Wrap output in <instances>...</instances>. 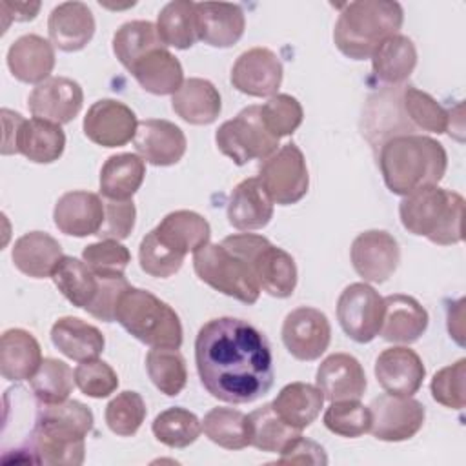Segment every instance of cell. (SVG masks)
Returning <instances> with one entry per match:
<instances>
[{
  "label": "cell",
  "instance_id": "obj_47",
  "mask_svg": "<svg viewBox=\"0 0 466 466\" xmlns=\"http://www.w3.org/2000/svg\"><path fill=\"white\" fill-rule=\"evenodd\" d=\"M324 426L335 435L355 439L370 431L371 413L359 399L335 400L324 411Z\"/></svg>",
  "mask_w": 466,
  "mask_h": 466
},
{
  "label": "cell",
  "instance_id": "obj_54",
  "mask_svg": "<svg viewBox=\"0 0 466 466\" xmlns=\"http://www.w3.org/2000/svg\"><path fill=\"white\" fill-rule=\"evenodd\" d=\"M104 222L98 229L100 240L111 238V240H124L129 237V233L135 228L137 209L133 200H109L104 198Z\"/></svg>",
  "mask_w": 466,
  "mask_h": 466
},
{
  "label": "cell",
  "instance_id": "obj_11",
  "mask_svg": "<svg viewBox=\"0 0 466 466\" xmlns=\"http://www.w3.org/2000/svg\"><path fill=\"white\" fill-rule=\"evenodd\" d=\"M368 408L371 413V435L386 442L411 439L419 433L426 419L422 402L411 397L384 393L375 397Z\"/></svg>",
  "mask_w": 466,
  "mask_h": 466
},
{
  "label": "cell",
  "instance_id": "obj_19",
  "mask_svg": "<svg viewBox=\"0 0 466 466\" xmlns=\"http://www.w3.org/2000/svg\"><path fill=\"white\" fill-rule=\"evenodd\" d=\"M133 142L146 162L160 167L177 164L187 147L184 131L164 118L140 120Z\"/></svg>",
  "mask_w": 466,
  "mask_h": 466
},
{
  "label": "cell",
  "instance_id": "obj_5",
  "mask_svg": "<svg viewBox=\"0 0 466 466\" xmlns=\"http://www.w3.org/2000/svg\"><path fill=\"white\" fill-rule=\"evenodd\" d=\"M399 217L411 235L451 246L462 240L464 198L457 191L428 186L402 198Z\"/></svg>",
  "mask_w": 466,
  "mask_h": 466
},
{
  "label": "cell",
  "instance_id": "obj_2",
  "mask_svg": "<svg viewBox=\"0 0 466 466\" xmlns=\"http://www.w3.org/2000/svg\"><path fill=\"white\" fill-rule=\"evenodd\" d=\"M377 151L386 187L400 197H408L428 186H437L448 167L444 146L419 133L393 137Z\"/></svg>",
  "mask_w": 466,
  "mask_h": 466
},
{
  "label": "cell",
  "instance_id": "obj_58",
  "mask_svg": "<svg viewBox=\"0 0 466 466\" xmlns=\"http://www.w3.org/2000/svg\"><path fill=\"white\" fill-rule=\"evenodd\" d=\"M2 16L16 22L33 20L40 11V2H0ZM9 24V22H7Z\"/></svg>",
  "mask_w": 466,
  "mask_h": 466
},
{
  "label": "cell",
  "instance_id": "obj_30",
  "mask_svg": "<svg viewBox=\"0 0 466 466\" xmlns=\"http://www.w3.org/2000/svg\"><path fill=\"white\" fill-rule=\"evenodd\" d=\"M173 111L193 126L213 124L222 109L218 89L206 78H187L171 96Z\"/></svg>",
  "mask_w": 466,
  "mask_h": 466
},
{
  "label": "cell",
  "instance_id": "obj_41",
  "mask_svg": "<svg viewBox=\"0 0 466 466\" xmlns=\"http://www.w3.org/2000/svg\"><path fill=\"white\" fill-rule=\"evenodd\" d=\"M249 420V446L260 451L280 453L289 441L300 435V430L286 424L271 404H262L248 415Z\"/></svg>",
  "mask_w": 466,
  "mask_h": 466
},
{
  "label": "cell",
  "instance_id": "obj_14",
  "mask_svg": "<svg viewBox=\"0 0 466 466\" xmlns=\"http://www.w3.org/2000/svg\"><path fill=\"white\" fill-rule=\"evenodd\" d=\"M353 269L368 282L382 284L400 262L399 242L384 229H368L359 233L350 249Z\"/></svg>",
  "mask_w": 466,
  "mask_h": 466
},
{
  "label": "cell",
  "instance_id": "obj_55",
  "mask_svg": "<svg viewBox=\"0 0 466 466\" xmlns=\"http://www.w3.org/2000/svg\"><path fill=\"white\" fill-rule=\"evenodd\" d=\"M98 295L86 311L102 322H113L116 302L120 295L129 288V282L124 275H98Z\"/></svg>",
  "mask_w": 466,
  "mask_h": 466
},
{
  "label": "cell",
  "instance_id": "obj_10",
  "mask_svg": "<svg viewBox=\"0 0 466 466\" xmlns=\"http://www.w3.org/2000/svg\"><path fill=\"white\" fill-rule=\"evenodd\" d=\"M384 297L366 282H353L337 300V319L342 331L355 342H371L382 326Z\"/></svg>",
  "mask_w": 466,
  "mask_h": 466
},
{
  "label": "cell",
  "instance_id": "obj_38",
  "mask_svg": "<svg viewBox=\"0 0 466 466\" xmlns=\"http://www.w3.org/2000/svg\"><path fill=\"white\" fill-rule=\"evenodd\" d=\"M58 291L76 308L87 309L98 295L100 279L84 262L75 257H62L51 275Z\"/></svg>",
  "mask_w": 466,
  "mask_h": 466
},
{
  "label": "cell",
  "instance_id": "obj_9",
  "mask_svg": "<svg viewBox=\"0 0 466 466\" xmlns=\"http://www.w3.org/2000/svg\"><path fill=\"white\" fill-rule=\"evenodd\" d=\"M273 204L291 206L302 200L309 187L304 153L293 142L284 144L262 160L257 177Z\"/></svg>",
  "mask_w": 466,
  "mask_h": 466
},
{
  "label": "cell",
  "instance_id": "obj_29",
  "mask_svg": "<svg viewBox=\"0 0 466 466\" xmlns=\"http://www.w3.org/2000/svg\"><path fill=\"white\" fill-rule=\"evenodd\" d=\"M11 257L20 273L31 279H46L53 275L64 253L60 242L49 233L29 231L15 242Z\"/></svg>",
  "mask_w": 466,
  "mask_h": 466
},
{
  "label": "cell",
  "instance_id": "obj_12",
  "mask_svg": "<svg viewBox=\"0 0 466 466\" xmlns=\"http://www.w3.org/2000/svg\"><path fill=\"white\" fill-rule=\"evenodd\" d=\"M329 340V320L317 308H295L282 322V342L297 360H317L328 350Z\"/></svg>",
  "mask_w": 466,
  "mask_h": 466
},
{
  "label": "cell",
  "instance_id": "obj_56",
  "mask_svg": "<svg viewBox=\"0 0 466 466\" xmlns=\"http://www.w3.org/2000/svg\"><path fill=\"white\" fill-rule=\"evenodd\" d=\"M277 462L279 464H328V457L320 444L299 435L286 444Z\"/></svg>",
  "mask_w": 466,
  "mask_h": 466
},
{
  "label": "cell",
  "instance_id": "obj_51",
  "mask_svg": "<svg viewBox=\"0 0 466 466\" xmlns=\"http://www.w3.org/2000/svg\"><path fill=\"white\" fill-rule=\"evenodd\" d=\"M82 260L96 275H124L126 268L131 262V253L118 240L106 238L87 244L82 251Z\"/></svg>",
  "mask_w": 466,
  "mask_h": 466
},
{
  "label": "cell",
  "instance_id": "obj_39",
  "mask_svg": "<svg viewBox=\"0 0 466 466\" xmlns=\"http://www.w3.org/2000/svg\"><path fill=\"white\" fill-rule=\"evenodd\" d=\"M155 25L164 46L189 49L198 40L195 2L173 0L166 4L160 9Z\"/></svg>",
  "mask_w": 466,
  "mask_h": 466
},
{
  "label": "cell",
  "instance_id": "obj_33",
  "mask_svg": "<svg viewBox=\"0 0 466 466\" xmlns=\"http://www.w3.org/2000/svg\"><path fill=\"white\" fill-rule=\"evenodd\" d=\"M129 73L142 89L153 95H175L184 82V71L178 58L166 47L146 53Z\"/></svg>",
  "mask_w": 466,
  "mask_h": 466
},
{
  "label": "cell",
  "instance_id": "obj_26",
  "mask_svg": "<svg viewBox=\"0 0 466 466\" xmlns=\"http://www.w3.org/2000/svg\"><path fill=\"white\" fill-rule=\"evenodd\" d=\"M260 289L277 299H288L297 288V264L282 248L266 240L249 260Z\"/></svg>",
  "mask_w": 466,
  "mask_h": 466
},
{
  "label": "cell",
  "instance_id": "obj_45",
  "mask_svg": "<svg viewBox=\"0 0 466 466\" xmlns=\"http://www.w3.org/2000/svg\"><path fill=\"white\" fill-rule=\"evenodd\" d=\"M29 384L42 404H58L67 400L73 391L75 371L64 360L47 357L29 379Z\"/></svg>",
  "mask_w": 466,
  "mask_h": 466
},
{
  "label": "cell",
  "instance_id": "obj_18",
  "mask_svg": "<svg viewBox=\"0 0 466 466\" xmlns=\"http://www.w3.org/2000/svg\"><path fill=\"white\" fill-rule=\"evenodd\" d=\"M375 377L386 393L411 397L420 390L426 368L413 350L406 346H391L379 353L375 360Z\"/></svg>",
  "mask_w": 466,
  "mask_h": 466
},
{
  "label": "cell",
  "instance_id": "obj_15",
  "mask_svg": "<svg viewBox=\"0 0 466 466\" xmlns=\"http://www.w3.org/2000/svg\"><path fill=\"white\" fill-rule=\"evenodd\" d=\"M84 135L102 147H120L137 135L138 120L135 111L120 100H96L84 116Z\"/></svg>",
  "mask_w": 466,
  "mask_h": 466
},
{
  "label": "cell",
  "instance_id": "obj_27",
  "mask_svg": "<svg viewBox=\"0 0 466 466\" xmlns=\"http://www.w3.org/2000/svg\"><path fill=\"white\" fill-rule=\"evenodd\" d=\"M273 217V200L257 177L244 178L235 186L228 202V220L240 231L268 226Z\"/></svg>",
  "mask_w": 466,
  "mask_h": 466
},
{
  "label": "cell",
  "instance_id": "obj_4",
  "mask_svg": "<svg viewBox=\"0 0 466 466\" xmlns=\"http://www.w3.org/2000/svg\"><path fill=\"white\" fill-rule=\"evenodd\" d=\"M404 11L393 0H359L340 7L333 42L351 60L371 58L382 40L399 33Z\"/></svg>",
  "mask_w": 466,
  "mask_h": 466
},
{
  "label": "cell",
  "instance_id": "obj_6",
  "mask_svg": "<svg viewBox=\"0 0 466 466\" xmlns=\"http://www.w3.org/2000/svg\"><path fill=\"white\" fill-rule=\"evenodd\" d=\"M115 320L151 348L178 350L182 346V324L177 311L147 289L129 286L116 302Z\"/></svg>",
  "mask_w": 466,
  "mask_h": 466
},
{
  "label": "cell",
  "instance_id": "obj_13",
  "mask_svg": "<svg viewBox=\"0 0 466 466\" xmlns=\"http://www.w3.org/2000/svg\"><path fill=\"white\" fill-rule=\"evenodd\" d=\"M415 133L417 129L402 107V86H388L368 98L362 113V135L375 149L393 137Z\"/></svg>",
  "mask_w": 466,
  "mask_h": 466
},
{
  "label": "cell",
  "instance_id": "obj_28",
  "mask_svg": "<svg viewBox=\"0 0 466 466\" xmlns=\"http://www.w3.org/2000/svg\"><path fill=\"white\" fill-rule=\"evenodd\" d=\"M153 231L162 244L184 257L209 244L211 237L209 222L189 209L167 213Z\"/></svg>",
  "mask_w": 466,
  "mask_h": 466
},
{
  "label": "cell",
  "instance_id": "obj_17",
  "mask_svg": "<svg viewBox=\"0 0 466 466\" xmlns=\"http://www.w3.org/2000/svg\"><path fill=\"white\" fill-rule=\"evenodd\" d=\"M84 91L80 84L67 76H49L27 98V107L35 118L49 120L58 126L71 122L82 109Z\"/></svg>",
  "mask_w": 466,
  "mask_h": 466
},
{
  "label": "cell",
  "instance_id": "obj_8",
  "mask_svg": "<svg viewBox=\"0 0 466 466\" xmlns=\"http://www.w3.org/2000/svg\"><path fill=\"white\" fill-rule=\"evenodd\" d=\"M279 140L266 127L260 106L244 107L235 118L226 120L215 133L220 153L229 157L237 166L251 160H266L279 149Z\"/></svg>",
  "mask_w": 466,
  "mask_h": 466
},
{
  "label": "cell",
  "instance_id": "obj_48",
  "mask_svg": "<svg viewBox=\"0 0 466 466\" xmlns=\"http://www.w3.org/2000/svg\"><path fill=\"white\" fill-rule=\"evenodd\" d=\"M146 413V402L140 393L126 390L107 402L104 417L107 428L113 433L120 437H131L142 426Z\"/></svg>",
  "mask_w": 466,
  "mask_h": 466
},
{
  "label": "cell",
  "instance_id": "obj_59",
  "mask_svg": "<svg viewBox=\"0 0 466 466\" xmlns=\"http://www.w3.org/2000/svg\"><path fill=\"white\" fill-rule=\"evenodd\" d=\"M462 306H464V300L461 299L459 300V308H457V317L453 315L451 308H448V331L450 335L462 346L464 340H462V333H464V328H462Z\"/></svg>",
  "mask_w": 466,
  "mask_h": 466
},
{
  "label": "cell",
  "instance_id": "obj_36",
  "mask_svg": "<svg viewBox=\"0 0 466 466\" xmlns=\"http://www.w3.org/2000/svg\"><path fill=\"white\" fill-rule=\"evenodd\" d=\"M277 415L295 430L308 428L324 406V393L308 382L286 384L271 402Z\"/></svg>",
  "mask_w": 466,
  "mask_h": 466
},
{
  "label": "cell",
  "instance_id": "obj_21",
  "mask_svg": "<svg viewBox=\"0 0 466 466\" xmlns=\"http://www.w3.org/2000/svg\"><path fill=\"white\" fill-rule=\"evenodd\" d=\"M104 198L91 191L64 193L53 211L55 226L71 237L96 235L104 222Z\"/></svg>",
  "mask_w": 466,
  "mask_h": 466
},
{
  "label": "cell",
  "instance_id": "obj_22",
  "mask_svg": "<svg viewBox=\"0 0 466 466\" xmlns=\"http://www.w3.org/2000/svg\"><path fill=\"white\" fill-rule=\"evenodd\" d=\"M315 380L329 402L360 399L368 386L362 364L350 353L326 357L317 370Z\"/></svg>",
  "mask_w": 466,
  "mask_h": 466
},
{
  "label": "cell",
  "instance_id": "obj_46",
  "mask_svg": "<svg viewBox=\"0 0 466 466\" xmlns=\"http://www.w3.org/2000/svg\"><path fill=\"white\" fill-rule=\"evenodd\" d=\"M402 107L417 131L437 135L448 131V111L430 93L415 86H402Z\"/></svg>",
  "mask_w": 466,
  "mask_h": 466
},
{
  "label": "cell",
  "instance_id": "obj_52",
  "mask_svg": "<svg viewBox=\"0 0 466 466\" xmlns=\"http://www.w3.org/2000/svg\"><path fill=\"white\" fill-rule=\"evenodd\" d=\"M464 377H466V359H459L455 364H450L439 370L433 375L431 386H430L433 400L450 410H462L466 404Z\"/></svg>",
  "mask_w": 466,
  "mask_h": 466
},
{
  "label": "cell",
  "instance_id": "obj_24",
  "mask_svg": "<svg viewBox=\"0 0 466 466\" xmlns=\"http://www.w3.org/2000/svg\"><path fill=\"white\" fill-rule=\"evenodd\" d=\"M428 320V311L417 299L393 293L384 297V317L379 335L388 342L411 344L422 337Z\"/></svg>",
  "mask_w": 466,
  "mask_h": 466
},
{
  "label": "cell",
  "instance_id": "obj_16",
  "mask_svg": "<svg viewBox=\"0 0 466 466\" xmlns=\"http://www.w3.org/2000/svg\"><path fill=\"white\" fill-rule=\"evenodd\" d=\"M282 64L268 47L244 51L231 67V84L237 91L249 96H273L282 84Z\"/></svg>",
  "mask_w": 466,
  "mask_h": 466
},
{
  "label": "cell",
  "instance_id": "obj_32",
  "mask_svg": "<svg viewBox=\"0 0 466 466\" xmlns=\"http://www.w3.org/2000/svg\"><path fill=\"white\" fill-rule=\"evenodd\" d=\"M51 340L60 353L76 362L98 359L106 346L102 331L78 317L58 319L51 328Z\"/></svg>",
  "mask_w": 466,
  "mask_h": 466
},
{
  "label": "cell",
  "instance_id": "obj_1",
  "mask_svg": "<svg viewBox=\"0 0 466 466\" xmlns=\"http://www.w3.org/2000/svg\"><path fill=\"white\" fill-rule=\"evenodd\" d=\"M195 364L206 391L224 402H253L273 386L269 342L242 319L208 320L195 339Z\"/></svg>",
  "mask_w": 466,
  "mask_h": 466
},
{
  "label": "cell",
  "instance_id": "obj_43",
  "mask_svg": "<svg viewBox=\"0 0 466 466\" xmlns=\"http://www.w3.org/2000/svg\"><path fill=\"white\" fill-rule=\"evenodd\" d=\"M146 370L157 390L167 397H177L187 382L186 360L178 350H149L146 355Z\"/></svg>",
  "mask_w": 466,
  "mask_h": 466
},
{
  "label": "cell",
  "instance_id": "obj_37",
  "mask_svg": "<svg viewBox=\"0 0 466 466\" xmlns=\"http://www.w3.org/2000/svg\"><path fill=\"white\" fill-rule=\"evenodd\" d=\"M146 177V162L135 153L109 157L100 169V193L109 200H131Z\"/></svg>",
  "mask_w": 466,
  "mask_h": 466
},
{
  "label": "cell",
  "instance_id": "obj_35",
  "mask_svg": "<svg viewBox=\"0 0 466 466\" xmlns=\"http://www.w3.org/2000/svg\"><path fill=\"white\" fill-rule=\"evenodd\" d=\"M66 147V135L55 122L31 118L24 120L16 138V153L35 164H51L58 160Z\"/></svg>",
  "mask_w": 466,
  "mask_h": 466
},
{
  "label": "cell",
  "instance_id": "obj_31",
  "mask_svg": "<svg viewBox=\"0 0 466 466\" xmlns=\"http://www.w3.org/2000/svg\"><path fill=\"white\" fill-rule=\"evenodd\" d=\"M38 340L25 329L11 328L0 339V371L2 377L18 382L29 380L42 364Z\"/></svg>",
  "mask_w": 466,
  "mask_h": 466
},
{
  "label": "cell",
  "instance_id": "obj_42",
  "mask_svg": "<svg viewBox=\"0 0 466 466\" xmlns=\"http://www.w3.org/2000/svg\"><path fill=\"white\" fill-rule=\"evenodd\" d=\"M202 430L206 437L226 450L249 446L248 415L233 408H213L204 415Z\"/></svg>",
  "mask_w": 466,
  "mask_h": 466
},
{
  "label": "cell",
  "instance_id": "obj_57",
  "mask_svg": "<svg viewBox=\"0 0 466 466\" xmlns=\"http://www.w3.org/2000/svg\"><path fill=\"white\" fill-rule=\"evenodd\" d=\"M25 118L20 113H15L11 109H2V124H4V142H2V155H13L16 153V138L20 126Z\"/></svg>",
  "mask_w": 466,
  "mask_h": 466
},
{
  "label": "cell",
  "instance_id": "obj_7",
  "mask_svg": "<svg viewBox=\"0 0 466 466\" xmlns=\"http://www.w3.org/2000/svg\"><path fill=\"white\" fill-rule=\"evenodd\" d=\"M193 269L202 282L228 297L244 304H255L258 300L260 286L251 266L222 244H206L195 251Z\"/></svg>",
  "mask_w": 466,
  "mask_h": 466
},
{
  "label": "cell",
  "instance_id": "obj_50",
  "mask_svg": "<svg viewBox=\"0 0 466 466\" xmlns=\"http://www.w3.org/2000/svg\"><path fill=\"white\" fill-rule=\"evenodd\" d=\"M184 255L169 249L166 244L158 240L155 231H149L138 248V260L142 271L157 279H167L175 275L184 262Z\"/></svg>",
  "mask_w": 466,
  "mask_h": 466
},
{
  "label": "cell",
  "instance_id": "obj_34",
  "mask_svg": "<svg viewBox=\"0 0 466 466\" xmlns=\"http://www.w3.org/2000/svg\"><path fill=\"white\" fill-rule=\"evenodd\" d=\"M417 66V49L411 38L395 33L382 40L371 55L375 76L390 86H400Z\"/></svg>",
  "mask_w": 466,
  "mask_h": 466
},
{
  "label": "cell",
  "instance_id": "obj_3",
  "mask_svg": "<svg viewBox=\"0 0 466 466\" xmlns=\"http://www.w3.org/2000/svg\"><path fill=\"white\" fill-rule=\"evenodd\" d=\"M93 430L91 410L78 400L44 404L29 437L33 462L80 466L86 457V437Z\"/></svg>",
  "mask_w": 466,
  "mask_h": 466
},
{
  "label": "cell",
  "instance_id": "obj_44",
  "mask_svg": "<svg viewBox=\"0 0 466 466\" xmlns=\"http://www.w3.org/2000/svg\"><path fill=\"white\" fill-rule=\"evenodd\" d=\"M151 430L158 442L169 448H186L198 439L202 431V422L193 411L173 406L155 417Z\"/></svg>",
  "mask_w": 466,
  "mask_h": 466
},
{
  "label": "cell",
  "instance_id": "obj_20",
  "mask_svg": "<svg viewBox=\"0 0 466 466\" xmlns=\"http://www.w3.org/2000/svg\"><path fill=\"white\" fill-rule=\"evenodd\" d=\"M195 13L198 40L211 47H231L244 35L246 18L237 4L198 2L195 4Z\"/></svg>",
  "mask_w": 466,
  "mask_h": 466
},
{
  "label": "cell",
  "instance_id": "obj_49",
  "mask_svg": "<svg viewBox=\"0 0 466 466\" xmlns=\"http://www.w3.org/2000/svg\"><path fill=\"white\" fill-rule=\"evenodd\" d=\"M260 115L269 133L277 138L295 133L304 118L300 102L286 93H277L269 96L268 102L260 106Z\"/></svg>",
  "mask_w": 466,
  "mask_h": 466
},
{
  "label": "cell",
  "instance_id": "obj_25",
  "mask_svg": "<svg viewBox=\"0 0 466 466\" xmlns=\"http://www.w3.org/2000/svg\"><path fill=\"white\" fill-rule=\"evenodd\" d=\"M11 75L25 84H42L55 67V49L40 35H22L7 49Z\"/></svg>",
  "mask_w": 466,
  "mask_h": 466
},
{
  "label": "cell",
  "instance_id": "obj_23",
  "mask_svg": "<svg viewBox=\"0 0 466 466\" xmlns=\"http://www.w3.org/2000/svg\"><path fill=\"white\" fill-rule=\"evenodd\" d=\"M47 33L60 51H80L95 35V16L84 2L58 4L49 15Z\"/></svg>",
  "mask_w": 466,
  "mask_h": 466
},
{
  "label": "cell",
  "instance_id": "obj_53",
  "mask_svg": "<svg viewBox=\"0 0 466 466\" xmlns=\"http://www.w3.org/2000/svg\"><path fill=\"white\" fill-rule=\"evenodd\" d=\"M75 384L84 395L93 399H104L118 388V377L107 362L100 359H91L80 362L75 368Z\"/></svg>",
  "mask_w": 466,
  "mask_h": 466
},
{
  "label": "cell",
  "instance_id": "obj_40",
  "mask_svg": "<svg viewBox=\"0 0 466 466\" xmlns=\"http://www.w3.org/2000/svg\"><path fill=\"white\" fill-rule=\"evenodd\" d=\"M166 47L158 36L157 25L147 20H131L122 24L113 35V53L129 71L146 53Z\"/></svg>",
  "mask_w": 466,
  "mask_h": 466
}]
</instances>
